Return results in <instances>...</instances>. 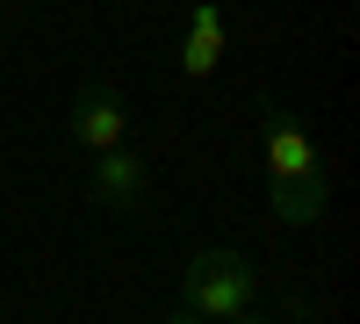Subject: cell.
Listing matches in <instances>:
<instances>
[{
	"instance_id": "obj_1",
	"label": "cell",
	"mask_w": 360,
	"mask_h": 324,
	"mask_svg": "<svg viewBox=\"0 0 360 324\" xmlns=\"http://www.w3.org/2000/svg\"><path fill=\"white\" fill-rule=\"evenodd\" d=\"M259 166H266V209L281 223L303 231V223L324 216V202H332L324 152H317V137L295 123L281 101H266V115H259Z\"/></svg>"
},
{
	"instance_id": "obj_2",
	"label": "cell",
	"mask_w": 360,
	"mask_h": 324,
	"mask_svg": "<svg viewBox=\"0 0 360 324\" xmlns=\"http://www.w3.org/2000/svg\"><path fill=\"white\" fill-rule=\"evenodd\" d=\"M180 310L202 317V324H224L238 310H259V267L245 252H224V245H202L180 274Z\"/></svg>"
},
{
	"instance_id": "obj_3",
	"label": "cell",
	"mask_w": 360,
	"mask_h": 324,
	"mask_svg": "<svg viewBox=\"0 0 360 324\" xmlns=\"http://www.w3.org/2000/svg\"><path fill=\"white\" fill-rule=\"evenodd\" d=\"M86 195H94V209H108V216H144L152 209V166H144V152H130V144L101 152L86 166Z\"/></svg>"
},
{
	"instance_id": "obj_4",
	"label": "cell",
	"mask_w": 360,
	"mask_h": 324,
	"mask_svg": "<svg viewBox=\"0 0 360 324\" xmlns=\"http://www.w3.org/2000/svg\"><path fill=\"white\" fill-rule=\"evenodd\" d=\"M65 137L79 144L86 159H101V152H115V144L130 137V108H123V94H115L108 79H94V86H79V94H72V115H65Z\"/></svg>"
},
{
	"instance_id": "obj_5",
	"label": "cell",
	"mask_w": 360,
	"mask_h": 324,
	"mask_svg": "<svg viewBox=\"0 0 360 324\" xmlns=\"http://www.w3.org/2000/svg\"><path fill=\"white\" fill-rule=\"evenodd\" d=\"M224 65V8L217 0H195L188 8V37H180V79H209Z\"/></svg>"
},
{
	"instance_id": "obj_6",
	"label": "cell",
	"mask_w": 360,
	"mask_h": 324,
	"mask_svg": "<svg viewBox=\"0 0 360 324\" xmlns=\"http://www.w3.org/2000/svg\"><path fill=\"white\" fill-rule=\"evenodd\" d=\"M224 324H274V317H259V310H238V317H224Z\"/></svg>"
},
{
	"instance_id": "obj_7",
	"label": "cell",
	"mask_w": 360,
	"mask_h": 324,
	"mask_svg": "<svg viewBox=\"0 0 360 324\" xmlns=\"http://www.w3.org/2000/svg\"><path fill=\"white\" fill-rule=\"evenodd\" d=\"M166 324H202V317H188V310H173V317H166Z\"/></svg>"
}]
</instances>
